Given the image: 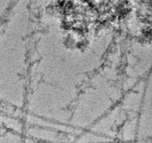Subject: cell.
<instances>
[{
    "label": "cell",
    "instance_id": "6da1fadb",
    "mask_svg": "<svg viewBox=\"0 0 152 143\" xmlns=\"http://www.w3.org/2000/svg\"><path fill=\"white\" fill-rule=\"evenodd\" d=\"M27 141H26V143H48V142H45V141H43V142H42V141L32 138L27 139Z\"/></svg>",
    "mask_w": 152,
    "mask_h": 143
}]
</instances>
